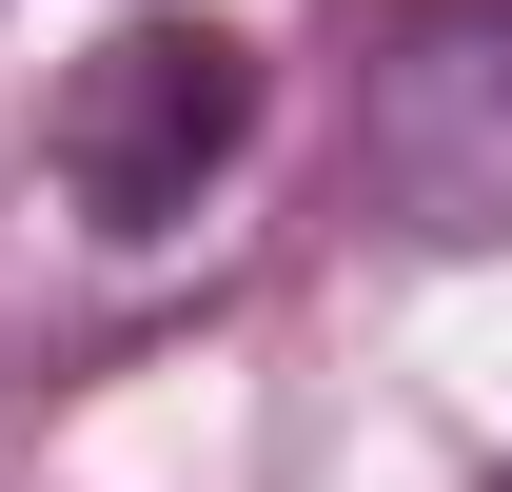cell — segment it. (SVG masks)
<instances>
[{
  "label": "cell",
  "instance_id": "6da1fadb",
  "mask_svg": "<svg viewBox=\"0 0 512 492\" xmlns=\"http://www.w3.org/2000/svg\"><path fill=\"white\" fill-rule=\"evenodd\" d=\"M237 138H256V40L237 20H119L99 60L60 79V197L99 217V237H178L197 197L237 178Z\"/></svg>",
  "mask_w": 512,
  "mask_h": 492
}]
</instances>
